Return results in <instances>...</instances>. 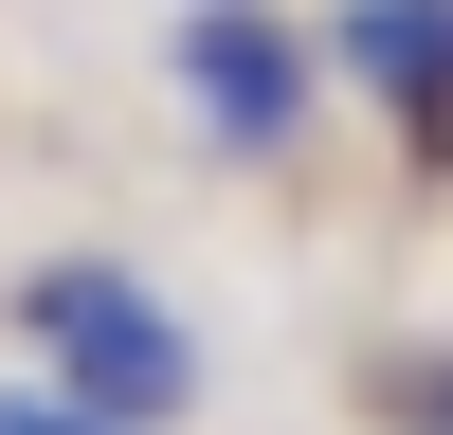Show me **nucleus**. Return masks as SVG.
Wrapping results in <instances>:
<instances>
[{
    "label": "nucleus",
    "mask_w": 453,
    "mask_h": 435,
    "mask_svg": "<svg viewBox=\"0 0 453 435\" xmlns=\"http://www.w3.org/2000/svg\"><path fill=\"white\" fill-rule=\"evenodd\" d=\"M19 326L55 345V399H91V417H181V381H200V345H181L127 272H36Z\"/></svg>",
    "instance_id": "1"
},
{
    "label": "nucleus",
    "mask_w": 453,
    "mask_h": 435,
    "mask_svg": "<svg viewBox=\"0 0 453 435\" xmlns=\"http://www.w3.org/2000/svg\"><path fill=\"white\" fill-rule=\"evenodd\" d=\"M181 91H200V127H218V145H290L309 55H290L254 0H181Z\"/></svg>",
    "instance_id": "2"
},
{
    "label": "nucleus",
    "mask_w": 453,
    "mask_h": 435,
    "mask_svg": "<svg viewBox=\"0 0 453 435\" xmlns=\"http://www.w3.org/2000/svg\"><path fill=\"white\" fill-rule=\"evenodd\" d=\"M345 72H381L399 109L453 91V0H345Z\"/></svg>",
    "instance_id": "3"
},
{
    "label": "nucleus",
    "mask_w": 453,
    "mask_h": 435,
    "mask_svg": "<svg viewBox=\"0 0 453 435\" xmlns=\"http://www.w3.org/2000/svg\"><path fill=\"white\" fill-rule=\"evenodd\" d=\"M0 435H127V417H91V399H0Z\"/></svg>",
    "instance_id": "4"
}]
</instances>
